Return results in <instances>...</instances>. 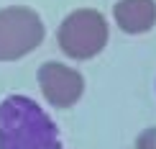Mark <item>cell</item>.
I'll return each instance as SVG.
<instances>
[{"instance_id":"cell-5","label":"cell","mask_w":156,"mask_h":149,"mask_svg":"<svg viewBox=\"0 0 156 149\" xmlns=\"http://www.w3.org/2000/svg\"><path fill=\"white\" fill-rule=\"evenodd\" d=\"M113 18L123 34H146L156 26V3L154 0H118Z\"/></svg>"},{"instance_id":"cell-6","label":"cell","mask_w":156,"mask_h":149,"mask_svg":"<svg viewBox=\"0 0 156 149\" xmlns=\"http://www.w3.org/2000/svg\"><path fill=\"white\" fill-rule=\"evenodd\" d=\"M136 149H156V126L144 129L136 139Z\"/></svg>"},{"instance_id":"cell-4","label":"cell","mask_w":156,"mask_h":149,"mask_svg":"<svg viewBox=\"0 0 156 149\" xmlns=\"http://www.w3.org/2000/svg\"><path fill=\"white\" fill-rule=\"evenodd\" d=\"M38 88L54 108H72L84 93V77L62 62H46L38 67Z\"/></svg>"},{"instance_id":"cell-2","label":"cell","mask_w":156,"mask_h":149,"mask_svg":"<svg viewBox=\"0 0 156 149\" xmlns=\"http://www.w3.org/2000/svg\"><path fill=\"white\" fill-rule=\"evenodd\" d=\"M56 41L69 59H92L108 44V23L92 8L72 10L56 31Z\"/></svg>"},{"instance_id":"cell-3","label":"cell","mask_w":156,"mask_h":149,"mask_svg":"<svg viewBox=\"0 0 156 149\" xmlns=\"http://www.w3.org/2000/svg\"><path fill=\"white\" fill-rule=\"evenodd\" d=\"M44 21L36 10L10 5L0 10V62H16L44 41Z\"/></svg>"},{"instance_id":"cell-1","label":"cell","mask_w":156,"mask_h":149,"mask_svg":"<svg viewBox=\"0 0 156 149\" xmlns=\"http://www.w3.org/2000/svg\"><path fill=\"white\" fill-rule=\"evenodd\" d=\"M0 149H62V136L36 100L8 95L0 100Z\"/></svg>"}]
</instances>
